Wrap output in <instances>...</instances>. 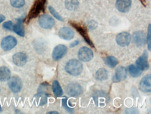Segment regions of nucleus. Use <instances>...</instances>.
Wrapping results in <instances>:
<instances>
[{"instance_id": "obj_29", "label": "nucleus", "mask_w": 151, "mask_h": 114, "mask_svg": "<svg viewBox=\"0 0 151 114\" xmlns=\"http://www.w3.org/2000/svg\"><path fill=\"white\" fill-rule=\"evenodd\" d=\"M3 28L8 30H13V23L11 21H7L3 24Z\"/></svg>"}, {"instance_id": "obj_12", "label": "nucleus", "mask_w": 151, "mask_h": 114, "mask_svg": "<svg viewBox=\"0 0 151 114\" xmlns=\"http://www.w3.org/2000/svg\"><path fill=\"white\" fill-rule=\"evenodd\" d=\"M27 61V55L23 52H19L13 55V62L17 67H23L26 65Z\"/></svg>"}, {"instance_id": "obj_25", "label": "nucleus", "mask_w": 151, "mask_h": 114, "mask_svg": "<svg viewBox=\"0 0 151 114\" xmlns=\"http://www.w3.org/2000/svg\"><path fill=\"white\" fill-rule=\"evenodd\" d=\"M104 61H105V63L106 65L109 67H111V68L112 67L116 66L118 63H119L118 60L115 57H114V56H108V57H106V58L104 59Z\"/></svg>"}, {"instance_id": "obj_18", "label": "nucleus", "mask_w": 151, "mask_h": 114, "mask_svg": "<svg viewBox=\"0 0 151 114\" xmlns=\"http://www.w3.org/2000/svg\"><path fill=\"white\" fill-rule=\"evenodd\" d=\"M23 20H24V17H21L17 20V23L13 25V30L14 31L15 33L20 36H24V29L23 27Z\"/></svg>"}, {"instance_id": "obj_14", "label": "nucleus", "mask_w": 151, "mask_h": 114, "mask_svg": "<svg viewBox=\"0 0 151 114\" xmlns=\"http://www.w3.org/2000/svg\"><path fill=\"white\" fill-rule=\"evenodd\" d=\"M59 37L64 40H71L74 38L75 32L72 29L67 27L62 28L59 32Z\"/></svg>"}, {"instance_id": "obj_7", "label": "nucleus", "mask_w": 151, "mask_h": 114, "mask_svg": "<svg viewBox=\"0 0 151 114\" xmlns=\"http://www.w3.org/2000/svg\"><path fill=\"white\" fill-rule=\"evenodd\" d=\"M68 48L65 45H58L54 48L53 52H52V59L55 61H58L65 55L67 53Z\"/></svg>"}, {"instance_id": "obj_32", "label": "nucleus", "mask_w": 151, "mask_h": 114, "mask_svg": "<svg viewBox=\"0 0 151 114\" xmlns=\"http://www.w3.org/2000/svg\"><path fill=\"white\" fill-rule=\"evenodd\" d=\"M5 20V17L3 15H0V23H1Z\"/></svg>"}, {"instance_id": "obj_19", "label": "nucleus", "mask_w": 151, "mask_h": 114, "mask_svg": "<svg viewBox=\"0 0 151 114\" xmlns=\"http://www.w3.org/2000/svg\"><path fill=\"white\" fill-rule=\"evenodd\" d=\"M11 71L6 67H0V81H6L11 77Z\"/></svg>"}, {"instance_id": "obj_3", "label": "nucleus", "mask_w": 151, "mask_h": 114, "mask_svg": "<svg viewBox=\"0 0 151 114\" xmlns=\"http://www.w3.org/2000/svg\"><path fill=\"white\" fill-rule=\"evenodd\" d=\"M38 22H39L40 26L45 30H49V29L53 28L55 23L53 18L47 14L40 15L38 19Z\"/></svg>"}, {"instance_id": "obj_6", "label": "nucleus", "mask_w": 151, "mask_h": 114, "mask_svg": "<svg viewBox=\"0 0 151 114\" xmlns=\"http://www.w3.org/2000/svg\"><path fill=\"white\" fill-rule=\"evenodd\" d=\"M78 57L82 62H88L93 57V53L91 48L84 46L79 50Z\"/></svg>"}, {"instance_id": "obj_24", "label": "nucleus", "mask_w": 151, "mask_h": 114, "mask_svg": "<svg viewBox=\"0 0 151 114\" xmlns=\"http://www.w3.org/2000/svg\"><path fill=\"white\" fill-rule=\"evenodd\" d=\"M128 71H129V74H130L132 77H134V78L141 76V73H142L140 69L137 68V67H135L134 65H129L128 67Z\"/></svg>"}, {"instance_id": "obj_8", "label": "nucleus", "mask_w": 151, "mask_h": 114, "mask_svg": "<svg viewBox=\"0 0 151 114\" xmlns=\"http://www.w3.org/2000/svg\"><path fill=\"white\" fill-rule=\"evenodd\" d=\"M66 92L71 97H77L82 94V88L80 85L75 83L69 84L66 88Z\"/></svg>"}, {"instance_id": "obj_33", "label": "nucleus", "mask_w": 151, "mask_h": 114, "mask_svg": "<svg viewBox=\"0 0 151 114\" xmlns=\"http://www.w3.org/2000/svg\"><path fill=\"white\" fill-rule=\"evenodd\" d=\"M47 113H57V114H58L59 113H58V112H56V111H51V112H48Z\"/></svg>"}, {"instance_id": "obj_4", "label": "nucleus", "mask_w": 151, "mask_h": 114, "mask_svg": "<svg viewBox=\"0 0 151 114\" xmlns=\"http://www.w3.org/2000/svg\"><path fill=\"white\" fill-rule=\"evenodd\" d=\"M9 87L11 90L14 93H17L21 90L22 88V80L17 76L10 77L9 79Z\"/></svg>"}, {"instance_id": "obj_21", "label": "nucleus", "mask_w": 151, "mask_h": 114, "mask_svg": "<svg viewBox=\"0 0 151 114\" xmlns=\"http://www.w3.org/2000/svg\"><path fill=\"white\" fill-rule=\"evenodd\" d=\"M47 97H48V94H46L45 92H40V93L36 94L35 97H36V101L37 102L38 105L42 106L47 103Z\"/></svg>"}, {"instance_id": "obj_31", "label": "nucleus", "mask_w": 151, "mask_h": 114, "mask_svg": "<svg viewBox=\"0 0 151 114\" xmlns=\"http://www.w3.org/2000/svg\"><path fill=\"white\" fill-rule=\"evenodd\" d=\"M78 44H79V41H74L73 43L71 44L70 47H74V46H77Z\"/></svg>"}, {"instance_id": "obj_27", "label": "nucleus", "mask_w": 151, "mask_h": 114, "mask_svg": "<svg viewBox=\"0 0 151 114\" xmlns=\"http://www.w3.org/2000/svg\"><path fill=\"white\" fill-rule=\"evenodd\" d=\"M48 9H49L50 12L51 13V14L53 15L55 18H57V20H59L60 21H63V18L61 16V15H60L59 13H57V11H56L53 7H51V6H50V7H48Z\"/></svg>"}, {"instance_id": "obj_30", "label": "nucleus", "mask_w": 151, "mask_h": 114, "mask_svg": "<svg viewBox=\"0 0 151 114\" xmlns=\"http://www.w3.org/2000/svg\"><path fill=\"white\" fill-rule=\"evenodd\" d=\"M62 105H63V107L64 109L66 110L68 112H73V109H70V107L67 105V98L66 97H64L63 99H62Z\"/></svg>"}, {"instance_id": "obj_22", "label": "nucleus", "mask_w": 151, "mask_h": 114, "mask_svg": "<svg viewBox=\"0 0 151 114\" xmlns=\"http://www.w3.org/2000/svg\"><path fill=\"white\" fill-rule=\"evenodd\" d=\"M108 76H109V74H108L107 71L105 69L101 68L96 71V78L97 80L100 81H105L108 78Z\"/></svg>"}, {"instance_id": "obj_10", "label": "nucleus", "mask_w": 151, "mask_h": 114, "mask_svg": "<svg viewBox=\"0 0 151 114\" xmlns=\"http://www.w3.org/2000/svg\"><path fill=\"white\" fill-rule=\"evenodd\" d=\"M136 65L137 68H139L141 71L147 70L149 68V64L148 62V54L146 51L141 55L136 61Z\"/></svg>"}, {"instance_id": "obj_1", "label": "nucleus", "mask_w": 151, "mask_h": 114, "mask_svg": "<svg viewBox=\"0 0 151 114\" xmlns=\"http://www.w3.org/2000/svg\"><path fill=\"white\" fill-rule=\"evenodd\" d=\"M82 64L77 60H70L65 65V69L68 74L72 76H78L82 71Z\"/></svg>"}, {"instance_id": "obj_20", "label": "nucleus", "mask_w": 151, "mask_h": 114, "mask_svg": "<svg viewBox=\"0 0 151 114\" xmlns=\"http://www.w3.org/2000/svg\"><path fill=\"white\" fill-rule=\"evenodd\" d=\"M52 90H53L54 94L57 97H61L63 94V90H62L61 87L60 86L59 81L56 80L54 81L53 83H52Z\"/></svg>"}, {"instance_id": "obj_23", "label": "nucleus", "mask_w": 151, "mask_h": 114, "mask_svg": "<svg viewBox=\"0 0 151 114\" xmlns=\"http://www.w3.org/2000/svg\"><path fill=\"white\" fill-rule=\"evenodd\" d=\"M65 8L69 11H75L79 7L78 0H65Z\"/></svg>"}, {"instance_id": "obj_34", "label": "nucleus", "mask_w": 151, "mask_h": 114, "mask_svg": "<svg viewBox=\"0 0 151 114\" xmlns=\"http://www.w3.org/2000/svg\"><path fill=\"white\" fill-rule=\"evenodd\" d=\"M1 105H0V113H1Z\"/></svg>"}, {"instance_id": "obj_15", "label": "nucleus", "mask_w": 151, "mask_h": 114, "mask_svg": "<svg viewBox=\"0 0 151 114\" xmlns=\"http://www.w3.org/2000/svg\"><path fill=\"white\" fill-rule=\"evenodd\" d=\"M132 5L131 0H116V7L120 12L126 13L129 10Z\"/></svg>"}, {"instance_id": "obj_2", "label": "nucleus", "mask_w": 151, "mask_h": 114, "mask_svg": "<svg viewBox=\"0 0 151 114\" xmlns=\"http://www.w3.org/2000/svg\"><path fill=\"white\" fill-rule=\"evenodd\" d=\"M46 0H36L28 15V20L36 18L45 9Z\"/></svg>"}, {"instance_id": "obj_11", "label": "nucleus", "mask_w": 151, "mask_h": 114, "mask_svg": "<svg viewBox=\"0 0 151 114\" xmlns=\"http://www.w3.org/2000/svg\"><path fill=\"white\" fill-rule=\"evenodd\" d=\"M116 43L121 46H128L131 41V35L128 32H121L118 34L116 38Z\"/></svg>"}, {"instance_id": "obj_16", "label": "nucleus", "mask_w": 151, "mask_h": 114, "mask_svg": "<svg viewBox=\"0 0 151 114\" xmlns=\"http://www.w3.org/2000/svg\"><path fill=\"white\" fill-rule=\"evenodd\" d=\"M127 77V70L125 67H118L116 70L115 74L113 77L112 81L114 83H118L120 81H123L124 79L126 78Z\"/></svg>"}, {"instance_id": "obj_9", "label": "nucleus", "mask_w": 151, "mask_h": 114, "mask_svg": "<svg viewBox=\"0 0 151 114\" xmlns=\"http://www.w3.org/2000/svg\"><path fill=\"white\" fill-rule=\"evenodd\" d=\"M71 25H72L73 27H74V28L76 29V30L79 32V34L82 35L83 38H84L85 41H86L88 45L92 46V47H94L93 44V42L91 41L89 37H88L86 29H85L84 27L81 25L77 24V23H71Z\"/></svg>"}, {"instance_id": "obj_26", "label": "nucleus", "mask_w": 151, "mask_h": 114, "mask_svg": "<svg viewBox=\"0 0 151 114\" xmlns=\"http://www.w3.org/2000/svg\"><path fill=\"white\" fill-rule=\"evenodd\" d=\"M11 4L15 8H21L24 5V0H10Z\"/></svg>"}, {"instance_id": "obj_5", "label": "nucleus", "mask_w": 151, "mask_h": 114, "mask_svg": "<svg viewBox=\"0 0 151 114\" xmlns=\"http://www.w3.org/2000/svg\"><path fill=\"white\" fill-rule=\"evenodd\" d=\"M17 39L14 36H8L4 38L2 41H1V47L4 51H10V50L15 47V46L17 45Z\"/></svg>"}, {"instance_id": "obj_28", "label": "nucleus", "mask_w": 151, "mask_h": 114, "mask_svg": "<svg viewBox=\"0 0 151 114\" xmlns=\"http://www.w3.org/2000/svg\"><path fill=\"white\" fill-rule=\"evenodd\" d=\"M147 44H148V49L149 51L151 50V25L149 24L148 28V34H147Z\"/></svg>"}, {"instance_id": "obj_17", "label": "nucleus", "mask_w": 151, "mask_h": 114, "mask_svg": "<svg viewBox=\"0 0 151 114\" xmlns=\"http://www.w3.org/2000/svg\"><path fill=\"white\" fill-rule=\"evenodd\" d=\"M133 40L137 46H141L144 45L146 43V36H145L144 32L138 31V32H134L133 34Z\"/></svg>"}, {"instance_id": "obj_13", "label": "nucleus", "mask_w": 151, "mask_h": 114, "mask_svg": "<svg viewBox=\"0 0 151 114\" xmlns=\"http://www.w3.org/2000/svg\"><path fill=\"white\" fill-rule=\"evenodd\" d=\"M139 89L144 92H150L151 90V76L146 75L141 79L139 84Z\"/></svg>"}]
</instances>
